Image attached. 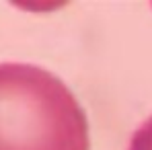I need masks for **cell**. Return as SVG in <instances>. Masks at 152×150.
Listing matches in <instances>:
<instances>
[{"instance_id":"6da1fadb","label":"cell","mask_w":152,"mask_h":150,"mask_svg":"<svg viewBox=\"0 0 152 150\" xmlns=\"http://www.w3.org/2000/svg\"><path fill=\"white\" fill-rule=\"evenodd\" d=\"M0 150H88L86 115L56 74L0 64Z\"/></svg>"},{"instance_id":"7a4b0ae2","label":"cell","mask_w":152,"mask_h":150,"mask_svg":"<svg viewBox=\"0 0 152 150\" xmlns=\"http://www.w3.org/2000/svg\"><path fill=\"white\" fill-rule=\"evenodd\" d=\"M127 150H152V115L134 132Z\"/></svg>"}]
</instances>
